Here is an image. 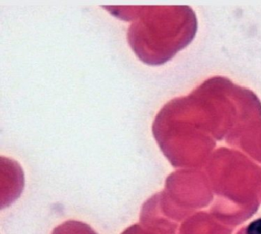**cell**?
<instances>
[{
    "label": "cell",
    "mask_w": 261,
    "mask_h": 234,
    "mask_svg": "<svg viewBox=\"0 0 261 234\" xmlns=\"http://www.w3.org/2000/svg\"><path fill=\"white\" fill-rule=\"evenodd\" d=\"M7 158H1V208L14 202L22 192L24 174L18 163L10 159L8 167Z\"/></svg>",
    "instance_id": "1"
},
{
    "label": "cell",
    "mask_w": 261,
    "mask_h": 234,
    "mask_svg": "<svg viewBox=\"0 0 261 234\" xmlns=\"http://www.w3.org/2000/svg\"><path fill=\"white\" fill-rule=\"evenodd\" d=\"M236 234H261V218L244 226Z\"/></svg>",
    "instance_id": "3"
},
{
    "label": "cell",
    "mask_w": 261,
    "mask_h": 234,
    "mask_svg": "<svg viewBox=\"0 0 261 234\" xmlns=\"http://www.w3.org/2000/svg\"><path fill=\"white\" fill-rule=\"evenodd\" d=\"M53 234H97L84 222L69 221L54 229Z\"/></svg>",
    "instance_id": "2"
}]
</instances>
